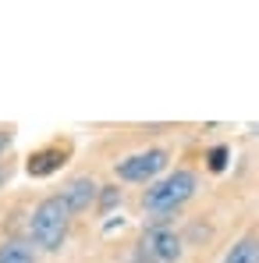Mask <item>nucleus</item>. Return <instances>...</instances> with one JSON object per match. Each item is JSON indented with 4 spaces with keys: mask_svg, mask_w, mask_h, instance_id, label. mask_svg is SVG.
Returning a JSON list of instances; mask_svg holds the SVG:
<instances>
[{
    "mask_svg": "<svg viewBox=\"0 0 259 263\" xmlns=\"http://www.w3.org/2000/svg\"><path fill=\"white\" fill-rule=\"evenodd\" d=\"M220 263H259V235H242Z\"/></svg>",
    "mask_w": 259,
    "mask_h": 263,
    "instance_id": "8",
    "label": "nucleus"
},
{
    "mask_svg": "<svg viewBox=\"0 0 259 263\" xmlns=\"http://www.w3.org/2000/svg\"><path fill=\"white\" fill-rule=\"evenodd\" d=\"M199 192V171L195 167H174L153 185L142 189L138 206L142 214H167V210H185V203Z\"/></svg>",
    "mask_w": 259,
    "mask_h": 263,
    "instance_id": "2",
    "label": "nucleus"
},
{
    "mask_svg": "<svg viewBox=\"0 0 259 263\" xmlns=\"http://www.w3.org/2000/svg\"><path fill=\"white\" fill-rule=\"evenodd\" d=\"M181 210H167V214H146L142 217V231H156V228H177Z\"/></svg>",
    "mask_w": 259,
    "mask_h": 263,
    "instance_id": "10",
    "label": "nucleus"
},
{
    "mask_svg": "<svg viewBox=\"0 0 259 263\" xmlns=\"http://www.w3.org/2000/svg\"><path fill=\"white\" fill-rule=\"evenodd\" d=\"M0 263H39V249L25 235L0 238Z\"/></svg>",
    "mask_w": 259,
    "mask_h": 263,
    "instance_id": "7",
    "label": "nucleus"
},
{
    "mask_svg": "<svg viewBox=\"0 0 259 263\" xmlns=\"http://www.w3.org/2000/svg\"><path fill=\"white\" fill-rule=\"evenodd\" d=\"M227 160H231V149H227L224 142L206 149V171H210V175H220V171L227 167Z\"/></svg>",
    "mask_w": 259,
    "mask_h": 263,
    "instance_id": "11",
    "label": "nucleus"
},
{
    "mask_svg": "<svg viewBox=\"0 0 259 263\" xmlns=\"http://www.w3.org/2000/svg\"><path fill=\"white\" fill-rule=\"evenodd\" d=\"M171 149L167 146H146L138 153H128L125 160L114 164V178L125 185H153L156 178L171 171Z\"/></svg>",
    "mask_w": 259,
    "mask_h": 263,
    "instance_id": "3",
    "label": "nucleus"
},
{
    "mask_svg": "<svg viewBox=\"0 0 259 263\" xmlns=\"http://www.w3.org/2000/svg\"><path fill=\"white\" fill-rule=\"evenodd\" d=\"M121 203H125V189H121L117 181H110V185H103V189H99L96 214H99V217H107V214H110V210H117Z\"/></svg>",
    "mask_w": 259,
    "mask_h": 263,
    "instance_id": "9",
    "label": "nucleus"
},
{
    "mask_svg": "<svg viewBox=\"0 0 259 263\" xmlns=\"http://www.w3.org/2000/svg\"><path fill=\"white\" fill-rule=\"evenodd\" d=\"M181 256H185V238L177 228L142 231L135 242V263H181Z\"/></svg>",
    "mask_w": 259,
    "mask_h": 263,
    "instance_id": "4",
    "label": "nucleus"
},
{
    "mask_svg": "<svg viewBox=\"0 0 259 263\" xmlns=\"http://www.w3.org/2000/svg\"><path fill=\"white\" fill-rule=\"evenodd\" d=\"M71 157V139H50L46 146L32 149L29 160H25V175L29 178H50L57 175Z\"/></svg>",
    "mask_w": 259,
    "mask_h": 263,
    "instance_id": "5",
    "label": "nucleus"
},
{
    "mask_svg": "<svg viewBox=\"0 0 259 263\" xmlns=\"http://www.w3.org/2000/svg\"><path fill=\"white\" fill-rule=\"evenodd\" d=\"M14 125H0V164L7 160V153H11V146H14Z\"/></svg>",
    "mask_w": 259,
    "mask_h": 263,
    "instance_id": "12",
    "label": "nucleus"
},
{
    "mask_svg": "<svg viewBox=\"0 0 259 263\" xmlns=\"http://www.w3.org/2000/svg\"><path fill=\"white\" fill-rule=\"evenodd\" d=\"M256 135H259V125H256Z\"/></svg>",
    "mask_w": 259,
    "mask_h": 263,
    "instance_id": "14",
    "label": "nucleus"
},
{
    "mask_svg": "<svg viewBox=\"0 0 259 263\" xmlns=\"http://www.w3.org/2000/svg\"><path fill=\"white\" fill-rule=\"evenodd\" d=\"M7 181H11V160H4V164H0V189H4Z\"/></svg>",
    "mask_w": 259,
    "mask_h": 263,
    "instance_id": "13",
    "label": "nucleus"
},
{
    "mask_svg": "<svg viewBox=\"0 0 259 263\" xmlns=\"http://www.w3.org/2000/svg\"><path fill=\"white\" fill-rule=\"evenodd\" d=\"M71 210L64 203L61 192H50L43 196L32 214H29V224H25V238L39 249V256H57L64 246H68V235H71Z\"/></svg>",
    "mask_w": 259,
    "mask_h": 263,
    "instance_id": "1",
    "label": "nucleus"
},
{
    "mask_svg": "<svg viewBox=\"0 0 259 263\" xmlns=\"http://www.w3.org/2000/svg\"><path fill=\"white\" fill-rule=\"evenodd\" d=\"M99 181L92 175H75L64 181V189H61V196H64V203H68V210H71V217H82L89 210H96V199H99Z\"/></svg>",
    "mask_w": 259,
    "mask_h": 263,
    "instance_id": "6",
    "label": "nucleus"
}]
</instances>
